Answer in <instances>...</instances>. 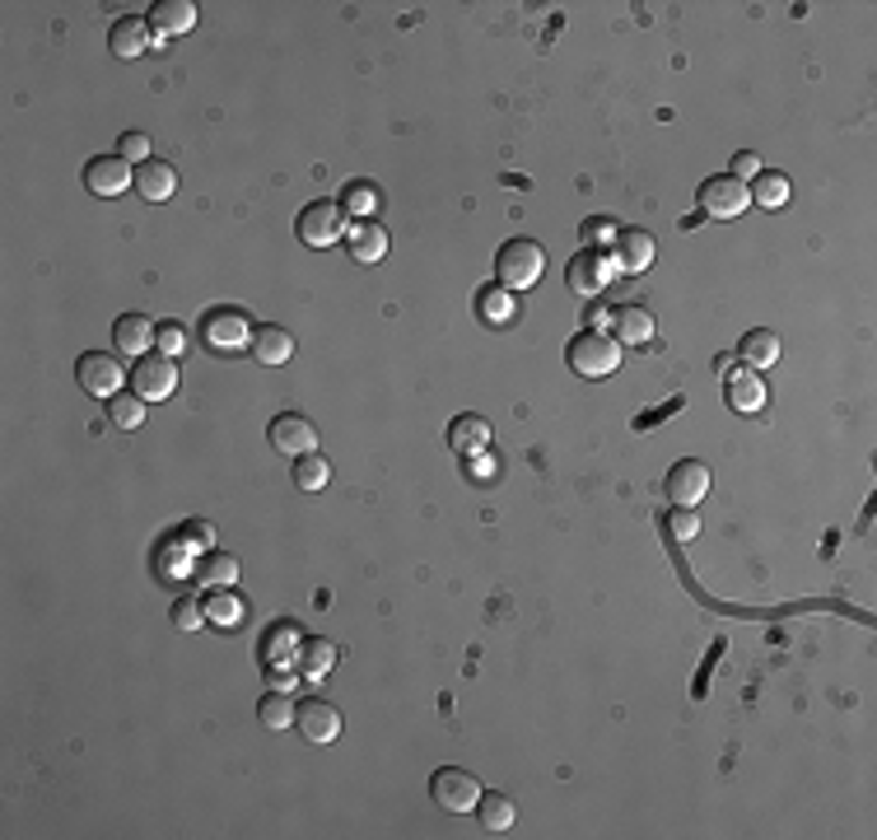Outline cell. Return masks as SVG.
Wrapping results in <instances>:
<instances>
[{
    "label": "cell",
    "instance_id": "24",
    "mask_svg": "<svg viewBox=\"0 0 877 840\" xmlns=\"http://www.w3.org/2000/svg\"><path fill=\"white\" fill-rule=\"evenodd\" d=\"M738 355L747 360L752 369H770L775 360H780V337L766 332V327H752V332L738 341Z\"/></svg>",
    "mask_w": 877,
    "mask_h": 840
},
{
    "label": "cell",
    "instance_id": "4",
    "mask_svg": "<svg viewBox=\"0 0 877 840\" xmlns=\"http://www.w3.org/2000/svg\"><path fill=\"white\" fill-rule=\"evenodd\" d=\"M294 234H300L308 248H332L337 239H345V210L341 202H308L294 220Z\"/></svg>",
    "mask_w": 877,
    "mask_h": 840
},
{
    "label": "cell",
    "instance_id": "11",
    "mask_svg": "<svg viewBox=\"0 0 877 840\" xmlns=\"http://www.w3.org/2000/svg\"><path fill=\"white\" fill-rule=\"evenodd\" d=\"M85 187L89 196H122L126 187H136V173L122 155H98L85 163Z\"/></svg>",
    "mask_w": 877,
    "mask_h": 840
},
{
    "label": "cell",
    "instance_id": "26",
    "mask_svg": "<svg viewBox=\"0 0 877 840\" xmlns=\"http://www.w3.org/2000/svg\"><path fill=\"white\" fill-rule=\"evenodd\" d=\"M300 668H304L308 682H322L327 672L337 668V645L332 640H304L300 645Z\"/></svg>",
    "mask_w": 877,
    "mask_h": 840
},
{
    "label": "cell",
    "instance_id": "38",
    "mask_svg": "<svg viewBox=\"0 0 877 840\" xmlns=\"http://www.w3.org/2000/svg\"><path fill=\"white\" fill-rule=\"evenodd\" d=\"M118 155H122L126 163H131V159L145 163V159H150V136H141V131H126L122 145H118Z\"/></svg>",
    "mask_w": 877,
    "mask_h": 840
},
{
    "label": "cell",
    "instance_id": "22",
    "mask_svg": "<svg viewBox=\"0 0 877 840\" xmlns=\"http://www.w3.org/2000/svg\"><path fill=\"white\" fill-rule=\"evenodd\" d=\"M196 24V5L192 0H159L150 10V28L155 38H178V33H187Z\"/></svg>",
    "mask_w": 877,
    "mask_h": 840
},
{
    "label": "cell",
    "instance_id": "37",
    "mask_svg": "<svg viewBox=\"0 0 877 840\" xmlns=\"http://www.w3.org/2000/svg\"><path fill=\"white\" fill-rule=\"evenodd\" d=\"M202 621H206V612H202V602L196 598H178L173 602V625L178 631H202Z\"/></svg>",
    "mask_w": 877,
    "mask_h": 840
},
{
    "label": "cell",
    "instance_id": "31",
    "mask_svg": "<svg viewBox=\"0 0 877 840\" xmlns=\"http://www.w3.org/2000/svg\"><path fill=\"white\" fill-rule=\"evenodd\" d=\"M752 202L766 206V210H780V206L789 202V178L760 169V173H756V187H752Z\"/></svg>",
    "mask_w": 877,
    "mask_h": 840
},
{
    "label": "cell",
    "instance_id": "36",
    "mask_svg": "<svg viewBox=\"0 0 877 840\" xmlns=\"http://www.w3.org/2000/svg\"><path fill=\"white\" fill-rule=\"evenodd\" d=\"M155 345H159V355L178 360L182 351H187V332H182V322H159L155 327Z\"/></svg>",
    "mask_w": 877,
    "mask_h": 840
},
{
    "label": "cell",
    "instance_id": "9",
    "mask_svg": "<svg viewBox=\"0 0 877 840\" xmlns=\"http://www.w3.org/2000/svg\"><path fill=\"white\" fill-rule=\"evenodd\" d=\"M131 384H136V398H145V402L173 398V388H178V360L155 355V351L141 355L136 369H131Z\"/></svg>",
    "mask_w": 877,
    "mask_h": 840
},
{
    "label": "cell",
    "instance_id": "35",
    "mask_svg": "<svg viewBox=\"0 0 877 840\" xmlns=\"http://www.w3.org/2000/svg\"><path fill=\"white\" fill-rule=\"evenodd\" d=\"M239 612H243V602L234 598V593H224V588L215 593V588H210V602H206V617H210V621L234 625V621H239Z\"/></svg>",
    "mask_w": 877,
    "mask_h": 840
},
{
    "label": "cell",
    "instance_id": "14",
    "mask_svg": "<svg viewBox=\"0 0 877 840\" xmlns=\"http://www.w3.org/2000/svg\"><path fill=\"white\" fill-rule=\"evenodd\" d=\"M668 496H672V504H701L705 496H709V467L705 463H696V458H682L672 472H668Z\"/></svg>",
    "mask_w": 877,
    "mask_h": 840
},
{
    "label": "cell",
    "instance_id": "42",
    "mask_svg": "<svg viewBox=\"0 0 877 840\" xmlns=\"http://www.w3.org/2000/svg\"><path fill=\"white\" fill-rule=\"evenodd\" d=\"M715 369L728 378V374H733V355H719V360H715Z\"/></svg>",
    "mask_w": 877,
    "mask_h": 840
},
{
    "label": "cell",
    "instance_id": "2",
    "mask_svg": "<svg viewBox=\"0 0 877 840\" xmlns=\"http://www.w3.org/2000/svg\"><path fill=\"white\" fill-rule=\"evenodd\" d=\"M565 360H570V369L578 378H607V374H617V365H621V345L611 341L607 332H578L570 341Z\"/></svg>",
    "mask_w": 877,
    "mask_h": 840
},
{
    "label": "cell",
    "instance_id": "29",
    "mask_svg": "<svg viewBox=\"0 0 877 840\" xmlns=\"http://www.w3.org/2000/svg\"><path fill=\"white\" fill-rule=\"evenodd\" d=\"M294 710H300V705H290V691H267V696L257 701V715L267 729H290Z\"/></svg>",
    "mask_w": 877,
    "mask_h": 840
},
{
    "label": "cell",
    "instance_id": "39",
    "mask_svg": "<svg viewBox=\"0 0 877 840\" xmlns=\"http://www.w3.org/2000/svg\"><path fill=\"white\" fill-rule=\"evenodd\" d=\"M617 234H621V229L611 224V220H588V224H584V239H588L598 253L607 248V243H617Z\"/></svg>",
    "mask_w": 877,
    "mask_h": 840
},
{
    "label": "cell",
    "instance_id": "20",
    "mask_svg": "<svg viewBox=\"0 0 877 840\" xmlns=\"http://www.w3.org/2000/svg\"><path fill=\"white\" fill-rule=\"evenodd\" d=\"M486 443H490V421L486 416H476V411H462V416H453L449 421V449L453 453H486Z\"/></svg>",
    "mask_w": 877,
    "mask_h": 840
},
{
    "label": "cell",
    "instance_id": "7",
    "mask_svg": "<svg viewBox=\"0 0 877 840\" xmlns=\"http://www.w3.org/2000/svg\"><path fill=\"white\" fill-rule=\"evenodd\" d=\"M611 276H617V261H611V253L584 248L578 257H570L565 285H570V294H578V300H593V294H602V285H607Z\"/></svg>",
    "mask_w": 877,
    "mask_h": 840
},
{
    "label": "cell",
    "instance_id": "41",
    "mask_svg": "<svg viewBox=\"0 0 877 840\" xmlns=\"http://www.w3.org/2000/svg\"><path fill=\"white\" fill-rule=\"evenodd\" d=\"M210 523H187V528H182V541H187V547H206V541H210Z\"/></svg>",
    "mask_w": 877,
    "mask_h": 840
},
{
    "label": "cell",
    "instance_id": "34",
    "mask_svg": "<svg viewBox=\"0 0 877 840\" xmlns=\"http://www.w3.org/2000/svg\"><path fill=\"white\" fill-rule=\"evenodd\" d=\"M668 533H672V541H696L701 537V514L696 509H686V504H677L668 514Z\"/></svg>",
    "mask_w": 877,
    "mask_h": 840
},
{
    "label": "cell",
    "instance_id": "1",
    "mask_svg": "<svg viewBox=\"0 0 877 840\" xmlns=\"http://www.w3.org/2000/svg\"><path fill=\"white\" fill-rule=\"evenodd\" d=\"M541 271H546V253H541V243H533V239H509L500 248V257H495V285H504L514 294L533 290L541 280Z\"/></svg>",
    "mask_w": 877,
    "mask_h": 840
},
{
    "label": "cell",
    "instance_id": "10",
    "mask_svg": "<svg viewBox=\"0 0 877 840\" xmlns=\"http://www.w3.org/2000/svg\"><path fill=\"white\" fill-rule=\"evenodd\" d=\"M271 449L280 458H304V453H318V430H313V421L300 416V411H285V416L271 421Z\"/></svg>",
    "mask_w": 877,
    "mask_h": 840
},
{
    "label": "cell",
    "instance_id": "5",
    "mask_svg": "<svg viewBox=\"0 0 877 840\" xmlns=\"http://www.w3.org/2000/svg\"><path fill=\"white\" fill-rule=\"evenodd\" d=\"M747 206H752V187L738 183L733 173H719L701 183V210L709 220H738Z\"/></svg>",
    "mask_w": 877,
    "mask_h": 840
},
{
    "label": "cell",
    "instance_id": "28",
    "mask_svg": "<svg viewBox=\"0 0 877 840\" xmlns=\"http://www.w3.org/2000/svg\"><path fill=\"white\" fill-rule=\"evenodd\" d=\"M476 308H482V318L486 322H509L514 318V308H519V300H514V290H504V285H490V290H482L476 294Z\"/></svg>",
    "mask_w": 877,
    "mask_h": 840
},
{
    "label": "cell",
    "instance_id": "8",
    "mask_svg": "<svg viewBox=\"0 0 877 840\" xmlns=\"http://www.w3.org/2000/svg\"><path fill=\"white\" fill-rule=\"evenodd\" d=\"M75 378L89 398H118V388L126 384L122 374V360L118 355H103V351H85L75 365Z\"/></svg>",
    "mask_w": 877,
    "mask_h": 840
},
{
    "label": "cell",
    "instance_id": "23",
    "mask_svg": "<svg viewBox=\"0 0 877 840\" xmlns=\"http://www.w3.org/2000/svg\"><path fill=\"white\" fill-rule=\"evenodd\" d=\"M723 398H728L733 411H760L766 406V384H760L756 369H738V374H728Z\"/></svg>",
    "mask_w": 877,
    "mask_h": 840
},
{
    "label": "cell",
    "instance_id": "15",
    "mask_svg": "<svg viewBox=\"0 0 877 840\" xmlns=\"http://www.w3.org/2000/svg\"><path fill=\"white\" fill-rule=\"evenodd\" d=\"M108 47L118 57H141V52H150L155 47V28H150V20H141V14H122V20H112V28H108Z\"/></svg>",
    "mask_w": 877,
    "mask_h": 840
},
{
    "label": "cell",
    "instance_id": "12",
    "mask_svg": "<svg viewBox=\"0 0 877 840\" xmlns=\"http://www.w3.org/2000/svg\"><path fill=\"white\" fill-rule=\"evenodd\" d=\"M654 234L649 229H621L617 234V243H611V261H617V271H625V276H640V271H649L654 267Z\"/></svg>",
    "mask_w": 877,
    "mask_h": 840
},
{
    "label": "cell",
    "instance_id": "30",
    "mask_svg": "<svg viewBox=\"0 0 877 840\" xmlns=\"http://www.w3.org/2000/svg\"><path fill=\"white\" fill-rule=\"evenodd\" d=\"M327 482H332L327 458H318V453L294 458V486H300V490H327Z\"/></svg>",
    "mask_w": 877,
    "mask_h": 840
},
{
    "label": "cell",
    "instance_id": "21",
    "mask_svg": "<svg viewBox=\"0 0 877 840\" xmlns=\"http://www.w3.org/2000/svg\"><path fill=\"white\" fill-rule=\"evenodd\" d=\"M136 192L145 202H169V196H178V169L169 159H145L136 169Z\"/></svg>",
    "mask_w": 877,
    "mask_h": 840
},
{
    "label": "cell",
    "instance_id": "25",
    "mask_svg": "<svg viewBox=\"0 0 877 840\" xmlns=\"http://www.w3.org/2000/svg\"><path fill=\"white\" fill-rule=\"evenodd\" d=\"M476 817H482L486 831H514L519 808H514V799L509 794H486L482 789V799H476Z\"/></svg>",
    "mask_w": 877,
    "mask_h": 840
},
{
    "label": "cell",
    "instance_id": "19",
    "mask_svg": "<svg viewBox=\"0 0 877 840\" xmlns=\"http://www.w3.org/2000/svg\"><path fill=\"white\" fill-rule=\"evenodd\" d=\"M290 355H294L290 327H276V322L253 327V360H257V365L276 369V365H290Z\"/></svg>",
    "mask_w": 877,
    "mask_h": 840
},
{
    "label": "cell",
    "instance_id": "27",
    "mask_svg": "<svg viewBox=\"0 0 877 840\" xmlns=\"http://www.w3.org/2000/svg\"><path fill=\"white\" fill-rule=\"evenodd\" d=\"M202 584L206 588H229L239 580V556H229V551H210V556H202Z\"/></svg>",
    "mask_w": 877,
    "mask_h": 840
},
{
    "label": "cell",
    "instance_id": "6",
    "mask_svg": "<svg viewBox=\"0 0 877 840\" xmlns=\"http://www.w3.org/2000/svg\"><path fill=\"white\" fill-rule=\"evenodd\" d=\"M202 341L210 351H243L253 341V322L243 308H210L202 318Z\"/></svg>",
    "mask_w": 877,
    "mask_h": 840
},
{
    "label": "cell",
    "instance_id": "3",
    "mask_svg": "<svg viewBox=\"0 0 877 840\" xmlns=\"http://www.w3.org/2000/svg\"><path fill=\"white\" fill-rule=\"evenodd\" d=\"M429 794L443 813H476V799H482V780L462 766H439L435 780H429Z\"/></svg>",
    "mask_w": 877,
    "mask_h": 840
},
{
    "label": "cell",
    "instance_id": "13",
    "mask_svg": "<svg viewBox=\"0 0 877 840\" xmlns=\"http://www.w3.org/2000/svg\"><path fill=\"white\" fill-rule=\"evenodd\" d=\"M294 729H300L308 743H332V738L341 733V710L313 696V701H304L300 710H294Z\"/></svg>",
    "mask_w": 877,
    "mask_h": 840
},
{
    "label": "cell",
    "instance_id": "33",
    "mask_svg": "<svg viewBox=\"0 0 877 840\" xmlns=\"http://www.w3.org/2000/svg\"><path fill=\"white\" fill-rule=\"evenodd\" d=\"M341 210L345 216H355V220H369L378 210V187L374 183H351L341 192Z\"/></svg>",
    "mask_w": 877,
    "mask_h": 840
},
{
    "label": "cell",
    "instance_id": "17",
    "mask_svg": "<svg viewBox=\"0 0 877 840\" xmlns=\"http://www.w3.org/2000/svg\"><path fill=\"white\" fill-rule=\"evenodd\" d=\"M112 345H118L122 355H150L155 345V322L145 318V313H122L118 322H112Z\"/></svg>",
    "mask_w": 877,
    "mask_h": 840
},
{
    "label": "cell",
    "instance_id": "16",
    "mask_svg": "<svg viewBox=\"0 0 877 840\" xmlns=\"http://www.w3.org/2000/svg\"><path fill=\"white\" fill-rule=\"evenodd\" d=\"M611 341L617 345H644L654 341V313L644 304H617L611 308Z\"/></svg>",
    "mask_w": 877,
    "mask_h": 840
},
{
    "label": "cell",
    "instance_id": "18",
    "mask_svg": "<svg viewBox=\"0 0 877 840\" xmlns=\"http://www.w3.org/2000/svg\"><path fill=\"white\" fill-rule=\"evenodd\" d=\"M345 248L355 261H383L388 257V229L378 220H355L345 224Z\"/></svg>",
    "mask_w": 877,
    "mask_h": 840
},
{
    "label": "cell",
    "instance_id": "40",
    "mask_svg": "<svg viewBox=\"0 0 877 840\" xmlns=\"http://www.w3.org/2000/svg\"><path fill=\"white\" fill-rule=\"evenodd\" d=\"M738 178V183H747V178H756L760 173V155H752V150H742V155H733V169H728Z\"/></svg>",
    "mask_w": 877,
    "mask_h": 840
},
{
    "label": "cell",
    "instance_id": "32",
    "mask_svg": "<svg viewBox=\"0 0 877 840\" xmlns=\"http://www.w3.org/2000/svg\"><path fill=\"white\" fill-rule=\"evenodd\" d=\"M108 416H112V425H122V430H141L145 425V398H136V392H118V398H108Z\"/></svg>",
    "mask_w": 877,
    "mask_h": 840
}]
</instances>
